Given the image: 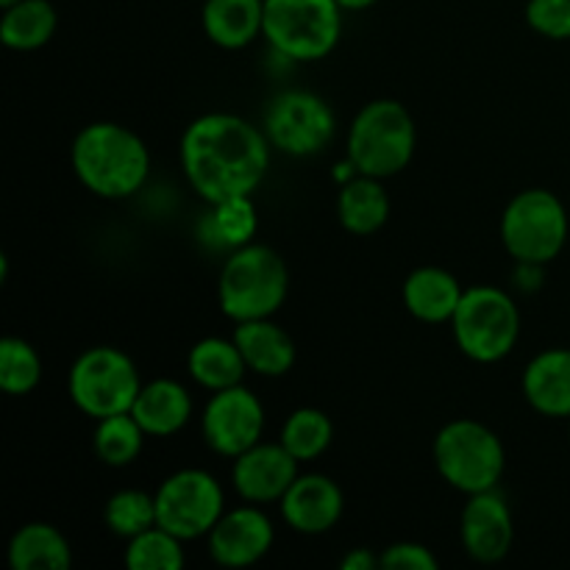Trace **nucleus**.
<instances>
[{
	"instance_id": "f257e3e1",
	"label": "nucleus",
	"mask_w": 570,
	"mask_h": 570,
	"mask_svg": "<svg viewBox=\"0 0 570 570\" xmlns=\"http://www.w3.org/2000/svg\"><path fill=\"white\" fill-rule=\"evenodd\" d=\"M271 148L265 128L228 111H209L189 122L181 137L184 176L209 206L250 195L265 181Z\"/></svg>"
},
{
	"instance_id": "f03ea898",
	"label": "nucleus",
	"mask_w": 570,
	"mask_h": 570,
	"mask_svg": "<svg viewBox=\"0 0 570 570\" xmlns=\"http://www.w3.org/2000/svg\"><path fill=\"white\" fill-rule=\"evenodd\" d=\"M78 181L106 200H122L139 193L150 173L148 145L120 122H89L76 134L70 148Z\"/></svg>"
},
{
	"instance_id": "7ed1b4c3",
	"label": "nucleus",
	"mask_w": 570,
	"mask_h": 570,
	"mask_svg": "<svg viewBox=\"0 0 570 570\" xmlns=\"http://www.w3.org/2000/svg\"><path fill=\"white\" fill-rule=\"evenodd\" d=\"M289 293L287 262L273 248L248 243L234 248L217 278V301L234 323L273 317Z\"/></svg>"
},
{
	"instance_id": "20e7f679",
	"label": "nucleus",
	"mask_w": 570,
	"mask_h": 570,
	"mask_svg": "<svg viewBox=\"0 0 570 570\" xmlns=\"http://www.w3.org/2000/svg\"><path fill=\"white\" fill-rule=\"evenodd\" d=\"M415 145V120L406 106L393 98L362 106L348 128V159L356 170L382 181L410 165Z\"/></svg>"
},
{
	"instance_id": "39448f33",
	"label": "nucleus",
	"mask_w": 570,
	"mask_h": 570,
	"mask_svg": "<svg viewBox=\"0 0 570 570\" xmlns=\"http://www.w3.org/2000/svg\"><path fill=\"white\" fill-rule=\"evenodd\" d=\"M432 454L440 476L465 495L499 488L507 468V451L499 434L468 417L440 429Z\"/></svg>"
},
{
	"instance_id": "423d86ee",
	"label": "nucleus",
	"mask_w": 570,
	"mask_h": 570,
	"mask_svg": "<svg viewBox=\"0 0 570 570\" xmlns=\"http://www.w3.org/2000/svg\"><path fill=\"white\" fill-rule=\"evenodd\" d=\"M454 343L468 360L493 365L512 354L521 337V312L499 287H468L451 317Z\"/></svg>"
},
{
	"instance_id": "0eeeda50",
	"label": "nucleus",
	"mask_w": 570,
	"mask_h": 570,
	"mask_svg": "<svg viewBox=\"0 0 570 570\" xmlns=\"http://www.w3.org/2000/svg\"><path fill=\"white\" fill-rule=\"evenodd\" d=\"M139 390H142V379L134 360L126 351L111 348V345L83 351L72 362L70 376H67L70 401L78 412L92 421L131 412Z\"/></svg>"
},
{
	"instance_id": "6e6552de",
	"label": "nucleus",
	"mask_w": 570,
	"mask_h": 570,
	"mask_svg": "<svg viewBox=\"0 0 570 570\" xmlns=\"http://www.w3.org/2000/svg\"><path fill=\"white\" fill-rule=\"evenodd\" d=\"M343 31L337 0H265L262 37L293 61H317L334 50Z\"/></svg>"
},
{
	"instance_id": "1a4fd4ad",
	"label": "nucleus",
	"mask_w": 570,
	"mask_h": 570,
	"mask_svg": "<svg viewBox=\"0 0 570 570\" xmlns=\"http://www.w3.org/2000/svg\"><path fill=\"white\" fill-rule=\"evenodd\" d=\"M570 217L549 189H523L501 215V243L515 262L549 265L566 248Z\"/></svg>"
},
{
	"instance_id": "9d476101",
	"label": "nucleus",
	"mask_w": 570,
	"mask_h": 570,
	"mask_svg": "<svg viewBox=\"0 0 570 570\" xmlns=\"http://www.w3.org/2000/svg\"><path fill=\"white\" fill-rule=\"evenodd\" d=\"M223 512L226 495L220 482L200 468L170 473L156 490V523L181 540L206 538Z\"/></svg>"
},
{
	"instance_id": "9b49d317",
	"label": "nucleus",
	"mask_w": 570,
	"mask_h": 570,
	"mask_svg": "<svg viewBox=\"0 0 570 570\" xmlns=\"http://www.w3.org/2000/svg\"><path fill=\"white\" fill-rule=\"evenodd\" d=\"M334 126L332 106L309 89L278 92L265 111V134L273 148L298 159L326 150Z\"/></svg>"
},
{
	"instance_id": "f8f14e48",
	"label": "nucleus",
	"mask_w": 570,
	"mask_h": 570,
	"mask_svg": "<svg viewBox=\"0 0 570 570\" xmlns=\"http://www.w3.org/2000/svg\"><path fill=\"white\" fill-rule=\"evenodd\" d=\"M200 429H204V440L215 454L239 456L243 451L254 449L262 443V432H265V406L262 401L250 393L248 387L237 384V387H226L212 393L206 401L204 415H200Z\"/></svg>"
},
{
	"instance_id": "ddd939ff",
	"label": "nucleus",
	"mask_w": 570,
	"mask_h": 570,
	"mask_svg": "<svg viewBox=\"0 0 570 570\" xmlns=\"http://www.w3.org/2000/svg\"><path fill=\"white\" fill-rule=\"evenodd\" d=\"M206 540H209V554L217 566L248 568L273 549L276 529L259 504H245L223 512Z\"/></svg>"
},
{
	"instance_id": "4468645a",
	"label": "nucleus",
	"mask_w": 570,
	"mask_h": 570,
	"mask_svg": "<svg viewBox=\"0 0 570 570\" xmlns=\"http://www.w3.org/2000/svg\"><path fill=\"white\" fill-rule=\"evenodd\" d=\"M460 538L465 554L482 566H493L510 554L515 527H512L510 504L499 493V488L468 495L460 521Z\"/></svg>"
},
{
	"instance_id": "2eb2a0df",
	"label": "nucleus",
	"mask_w": 570,
	"mask_h": 570,
	"mask_svg": "<svg viewBox=\"0 0 570 570\" xmlns=\"http://www.w3.org/2000/svg\"><path fill=\"white\" fill-rule=\"evenodd\" d=\"M301 462L278 443H256L254 449L234 456L232 482L239 499L248 504H273L282 501L289 484L301 476Z\"/></svg>"
},
{
	"instance_id": "dca6fc26",
	"label": "nucleus",
	"mask_w": 570,
	"mask_h": 570,
	"mask_svg": "<svg viewBox=\"0 0 570 570\" xmlns=\"http://www.w3.org/2000/svg\"><path fill=\"white\" fill-rule=\"evenodd\" d=\"M282 518L298 534H326L343 518L345 499L334 479L323 473H304L289 484L284 499L278 501Z\"/></svg>"
},
{
	"instance_id": "f3484780",
	"label": "nucleus",
	"mask_w": 570,
	"mask_h": 570,
	"mask_svg": "<svg viewBox=\"0 0 570 570\" xmlns=\"http://www.w3.org/2000/svg\"><path fill=\"white\" fill-rule=\"evenodd\" d=\"M523 399L546 417H570V348H549L534 356L521 379Z\"/></svg>"
},
{
	"instance_id": "a211bd4d",
	"label": "nucleus",
	"mask_w": 570,
	"mask_h": 570,
	"mask_svg": "<svg viewBox=\"0 0 570 570\" xmlns=\"http://www.w3.org/2000/svg\"><path fill=\"white\" fill-rule=\"evenodd\" d=\"M234 343L243 354L248 371L259 376L278 379L287 376L295 365V343L278 323L271 317L262 321H243L234 328Z\"/></svg>"
},
{
	"instance_id": "6ab92c4d",
	"label": "nucleus",
	"mask_w": 570,
	"mask_h": 570,
	"mask_svg": "<svg viewBox=\"0 0 570 570\" xmlns=\"http://www.w3.org/2000/svg\"><path fill=\"white\" fill-rule=\"evenodd\" d=\"M131 415L137 417L148 438H170L181 432L193 417V395L176 379H156V382L142 384Z\"/></svg>"
},
{
	"instance_id": "aec40b11",
	"label": "nucleus",
	"mask_w": 570,
	"mask_h": 570,
	"mask_svg": "<svg viewBox=\"0 0 570 570\" xmlns=\"http://www.w3.org/2000/svg\"><path fill=\"white\" fill-rule=\"evenodd\" d=\"M462 295H465V289L456 282L454 273L434 265L417 267L404 282L406 309L423 323H451Z\"/></svg>"
},
{
	"instance_id": "412c9836",
	"label": "nucleus",
	"mask_w": 570,
	"mask_h": 570,
	"mask_svg": "<svg viewBox=\"0 0 570 570\" xmlns=\"http://www.w3.org/2000/svg\"><path fill=\"white\" fill-rule=\"evenodd\" d=\"M200 20L217 48L239 50L265 28V0H206Z\"/></svg>"
},
{
	"instance_id": "4be33fe9",
	"label": "nucleus",
	"mask_w": 570,
	"mask_h": 570,
	"mask_svg": "<svg viewBox=\"0 0 570 570\" xmlns=\"http://www.w3.org/2000/svg\"><path fill=\"white\" fill-rule=\"evenodd\" d=\"M337 217L345 232L356 234V237L379 232L390 217V198L382 178L356 173L351 181L340 184Z\"/></svg>"
},
{
	"instance_id": "5701e85b",
	"label": "nucleus",
	"mask_w": 570,
	"mask_h": 570,
	"mask_svg": "<svg viewBox=\"0 0 570 570\" xmlns=\"http://www.w3.org/2000/svg\"><path fill=\"white\" fill-rule=\"evenodd\" d=\"M9 566L14 570H67L72 566L70 540L50 523H26L9 543Z\"/></svg>"
},
{
	"instance_id": "b1692460",
	"label": "nucleus",
	"mask_w": 570,
	"mask_h": 570,
	"mask_svg": "<svg viewBox=\"0 0 570 570\" xmlns=\"http://www.w3.org/2000/svg\"><path fill=\"white\" fill-rule=\"evenodd\" d=\"M187 371L200 387L212 390H226V387H237L243 384L245 365L243 354H239L237 343L232 340H223V337H204L189 348L187 356Z\"/></svg>"
},
{
	"instance_id": "393cba45",
	"label": "nucleus",
	"mask_w": 570,
	"mask_h": 570,
	"mask_svg": "<svg viewBox=\"0 0 570 570\" xmlns=\"http://www.w3.org/2000/svg\"><path fill=\"white\" fill-rule=\"evenodd\" d=\"M56 22V9L48 0H17L3 9L0 42L9 50H37L53 39Z\"/></svg>"
},
{
	"instance_id": "a878e982",
	"label": "nucleus",
	"mask_w": 570,
	"mask_h": 570,
	"mask_svg": "<svg viewBox=\"0 0 570 570\" xmlns=\"http://www.w3.org/2000/svg\"><path fill=\"white\" fill-rule=\"evenodd\" d=\"M256 228H259V217H256L254 200H250V195H237V198L212 204V212L206 215L200 232L212 237V245H217V248L234 250L254 243Z\"/></svg>"
},
{
	"instance_id": "bb28decb",
	"label": "nucleus",
	"mask_w": 570,
	"mask_h": 570,
	"mask_svg": "<svg viewBox=\"0 0 570 570\" xmlns=\"http://www.w3.org/2000/svg\"><path fill=\"white\" fill-rule=\"evenodd\" d=\"M145 438L148 434L139 426L137 417L131 412H120V415L100 417L98 426H95L92 445L104 465L126 468L137 462V456L142 454Z\"/></svg>"
},
{
	"instance_id": "cd10ccee",
	"label": "nucleus",
	"mask_w": 570,
	"mask_h": 570,
	"mask_svg": "<svg viewBox=\"0 0 570 570\" xmlns=\"http://www.w3.org/2000/svg\"><path fill=\"white\" fill-rule=\"evenodd\" d=\"M334 440V423L332 417L315 406H301L293 415L284 421L282 429V445L295 456L298 462L317 460L326 454V449Z\"/></svg>"
},
{
	"instance_id": "c85d7f7f",
	"label": "nucleus",
	"mask_w": 570,
	"mask_h": 570,
	"mask_svg": "<svg viewBox=\"0 0 570 570\" xmlns=\"http://www.w3.org/2000/svg\"><path fill=\"white\" fill-rule=\"evenodd\" d=\"M122 562L128 570H181L187 562L184 540L156 523V527L145 529L142 534L128 540Z\"/></svg>"
},
{
	"instance_id": "c756f323",
	"label": "nucleus",
	"mask_w": 570,
	"mask_h": 570,
	"mask_svg": "<svg viewBox=\"0 0 570 570\" xmlns=\"http://www.w3.org/2000/svg\"><path fill=\"white\" fill-rule=\"evenodd\" d=\"M42 382V360L37 348L26 343L22 337H3L0 340V387L6 395L33 393Z\"/></svg>"
},
{
	"instance_id": "7c9ffc66",
	"label": "nucleus",
	"mask_w": 570,
	"mask_h": 570,
	"mask_svg": "<svg viewBox=\"0 0 570 570\" xmlns=\"http://www.w3.org/2000/svg\"><path fill=\"white\" fill-rule=\"evenodd\" d=\"M104 521L111 534L131 540L156 527V495L145 490H117L104 507Z\"/></svg>"
},
{
	"instance_id": "2f4dec72",
	"label": "nucleus",
	"mask_w": 570,
	"mask_h": 570,
	"mask_svg": "<svg viewBox=\"0 0 570 570\" xmlns=\"http://www.w3.org/2000/svg\"><path fill=\"white\" fill-rule=\"evenodd\" d=\"M527 22L549 39H570V0H529Z\"/></svg>"
},
{
	"instance_id": "473e14b6",
	"label": "nucleus",
	"mask_w": 570,
	"mask_h": 570,
	"mask_svg": "<svg viewBox=\"0 0 570 570\" xmlns=\"http://www.w3.org/2000/svg\"><path fill=\"white\" fill-rule=\"evenodd\" d=\"M379 562L387 570H438L440 562L423 543H393L379 554Z\"/></svg>"
},
{
	"instance_id": "72a5a7b5",
	"label": "nucleus",
	"mask_w": 570,
	"mask_h": 570,
	"mask_svg": "<svg viewBox=\"0 0 570 570\" xmlns=\"http://www.w3.org/2000/svg\"><path fill=\"white\" fill-rule=\"evenodd\" d=\"M340 568L343 570H373V568H382V562H379V554H373L371 549H351L348 554L340 560Z\"/></svg>"
},
{
	"instance_id": "f704fd0d",
	"label": "nucleus",
	"mask_w": 570,
	"mask_h": 570,
	"mask_svg": "<svg viewBox=\"0 0 570 570\" xmlns=\"http://www.w3.org/2000/svg\"><path fill=\"white\" fill-rule=\"evenodd\" d=\"M337 3L348 11H362V9H371V6L379 3V0H337Z\"/></svg>"
},
{
	"instance_id": "c9c22d12",
	"label": "nucleus",
	"mask_w": 570,
	"mask_h": 570,
	"mask_svg": "<svg viewBox=\"0 0 570 570\" xmlns=\"http://www.w3.org/2000/svg\"><path fill=\"white\" fill-rule=\"evenodd\" d=\"M17 3V0H0V6H3V9H6V6H14Z\"/></svg>"
},
{
	"instance_id": "e433bc0d",
	"label": "nucleus",
	"mask_w": 570,
	"mask_h": 570,
	"mask_svg": "<svg viewBox=\"0 0 570 570\" xmlns=\"http://www.w3.org/2000/svg\"><path fill=\"white\" fill-rule=\"evenodd\" d=\"M568 421H570V417H568ZM568 440H570V426H568Z\"/></svg>"
}]
</instances>
